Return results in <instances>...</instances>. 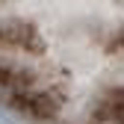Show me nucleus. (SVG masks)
<instances>
[{
  "mask_svg": "<svg viewBox=\"0 0 124 124\" xmlns=\"http://www.w3.org/2000/svg\"><path fill=\"white\" fill-rule=\"evenodd\" d=\"M118 50H121V68H124V36L118 41ZM89 124H124V74L115 86V101H109L106 106H101L95 118H89Z\"/></svg>",
  "mask_w": 124,
  "mask_h": 124,
  "instance_id": "obj_1",
  "label": "nucleus"
}]
</instances>
